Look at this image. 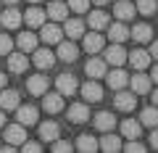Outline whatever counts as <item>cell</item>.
<instances>
[{
    "label": "cell",
    "instance_id": "1",
    "mask_svg": "<svg viewBox=\"0 0 158 153\" xmlns=\"http://www.w3.org/2000/svg\"><path fill=\"white\" fill-rule=\"evenodd\" d=\"M40 37L48 42V45H58V42L63 40V29L58 27V24H40Z\"/></svg>",
    "mask_w": 158,
    "mask_h": 153
},
{
    "label": "cell",
    "instance_id": "2",
    "mask_svg": "<svg viewBox=\"0 0 158 153\" xmlns=\"http://www.w3.org/2000/svg\"><path fill=\"white\" fill-rule=\"evenodd\" d=\"M13 111H16V121L21 127H34L37 124V108L34 106H16Z\"/></svg>",
    "mask_w": 158,
    "mask_h": 153
},
{
    "label": "cell",
    "instance_id": "3",
    "mask_svg": "<svg viewBox=\"0 0 158 153\" xmlns=\"http://www.w3.org/2000/svg\"><path fill=\"white\" fill-rule=\"evenodd\" d=\"M42 108L48 113H61L63 111V95L61 92H42Z\"/></svg>",
    "mask_w": 158,
    "mask_h": 153
},
{
    "label": "cell",
    "instance_id": "4",
    "mask_svg": "<svg viewBox=\"0 0 158 153\" xmlns=\"http://www.w3.org/2000/svg\"><path fill=\"white\" fill-rule=\"evenodd\" d=\"M127 85H132L135 95H148L150 92V77L148 74H132L129 79H127Z\"/></svg>",
    "mask_w": 158,
    "mask_h": 153
},
{
    "label": "cell",
    "instance_id": "5",
    "mask_svg": "<svg viewBox=\"0 0 158 153\" xmlns=\"http://www.w3.org/2000/svg\"><path fill=\"white\" fill-rule=\"evenodd\" d=\"M106 71H108V63L103 58H90L85 63V74L90 79H100V77H106Z\"/></svg>",
    "mask_w": 158,
    "mask_h": 153
},
{
    "label": "cell",
    "instance_id": "6",
    "mask_svg": "<svg viewBox=\"0 0 158 153\" xmlns=\"http://www.w3.org/2000/svg\"><path fill=\"white\" fill-rule=\"evenodd\" d=\"M103 61H106V63H113V66H121V63H127V50L121 48V42H113V45L106 50Z\"/></svg>",
    "mask_w": 158,
    "mask_h": 153
},
{
    "label": "cell",
    "instance_id": "7",
    "mask_svg": "<svg viewBox=\"0 0 158 153\" xmlns=\"http://www.w3.org/2000/svg\"><path fill=\"white\" fill-rule=\"evenodd\" d=\"M127 61H129L132 66L137 69V71H142V69H148V66H150V61H153V58H150V53H148V50L137 48V50H132L129 56H127Z\"/></svg>",
    "mask_w": 158,
    "mask_h": 153
},
{
    "label": "cell",
    "instance_id": "8",
    "mask_svg": "<svg viewBox=\"0 0 158 153\" xmlns=\"http://www.w3.org/2000/svg\"><path fill=\"white\" fill-rule=\"evenodd\" d=\"M56 58H61V61H66V63H74L79 58V48L74 45V42H58V53H56Z\"/></svg>",
    "mask_w": 158,
    "mask_h": 153
},
{
    "label": "cell",
    "instance_id": "9",
    "mask_svg": "<svg viewBox=\"0 0 158 153\" xmlns=\"http://www.w3.org/2000/svg\"><path fill=\"white\" fill-rule=\"evenodd\" d=\"M79 92H82V98H85L87 103H98V100H100V98H103V87L98 85L95 79L85 82V85H82V90H79Z\"/></svg>",
    "mask_w": 158,
    "mask_h": 153
},
{
    "label": "cell",
    "instance_id": "10",
    "mask_svg": "<svg viewBox=\"0 0 158 153\" xmlns=\"http://www.w3.org/2000/svg\"><path fill=\"white\" fill-rule=\"evenodd\" d=\"M87 119H90V108H87L85 103L69 106V121H71V124H85Z\"/></svg>",
    "mask_w": 158,
    "mask_h": 153
},
{
    "label": "cell",
    "instance_id": "11",
    "mask_svg": "<svg viewBox=\"0 0 158 153\" xmlns=\"http://www.w3.org/2000/svg\"><path fill=\"white\" fill-rule=\"evenodd\" d=\"M113 103H116L118 111H135V106H137V95H135V92L118 90V95L113 98Z\"/></svg>",
    "mask_w": 158,
    "mask_h": 153
},
{
    "label": "cell",
    "instance_id": "12",
    "mask_svg": "<svg viewBox=\"0 0 158 153\" xmlns=\"http://www.w3.org/2000/svg\"><path fill=\"white\" fill-rule=\"evenodd\" d=\"M82 37H85V42H82V45H85L87 53H100L103 45H106V40H103L100 32H90V34H82Z\"/></svg>",
    "mask_w": 158,
    "mask_h": 153
},
{
    "label": "cell",
    "instance_id": "13",
    "mask_svg": "<svg viewBox=\"0 0 158 153\" xmlns=\"http://www.w3.org/2000/svg\"><path fill=\"white\" fill-rule=\"evenodd\" d=\"M27 90L32 92V95H42V92H48V77H42V74H32L27 79Z\"/></svg>",
    "mask_w": 158,
    "mask_h": 153
},
{
    "label": "cell",
    "instance_id": "14",
    "mask_svg": "<svg viewBox=\"0 0 158 153\" xmlns=\"http://www.w3.org/2000/svg\"><path fill=\"white\" fill-rule=\"evenodd\" d=\"M56 85H58V92H61V95H74V92L79 90L77 79H74L71 74H61V77L56 79Z\"/></svg>",
    "mask_w": 158,
    "mask_h": 153
},
{
    "label": "cell",
    "instance_id": "15",
    "mask_svg": "<svg viewBox=\"0 0 158 153\" xmlns=\"http://www.w3.org/2000/svg\"><path fill=\"white\" fill-rule=\"evenodd\" d=\"M24 140H27V130H24L21 124L6 127V142H11V145H21Z\"/></svg>",
    "mask_w": 158,
    "mask_h": 153
},
{
    "label": "cell",
    "instance_id": "16",
    "mask_svg": "<svg viewBox=\"0 0 158 153\" xmlns=\"http://www.w3.org/2000/svg\"><path fill=\"white\" fill-rule=\"evenodd\" d=\"M8 71L11 74H24L27 71V56L24 53H8Z\"/></svg>",
    "mask_w": 158,
    "mask_h": 153
},
{
    "label": "cell",
    "instance_id": "17",
    "mask_svg": "<svg viewBox=\"0 0 158 153\" xmlns=\"http://www.w3.org/2000/svg\"><path fill=\"white\" fill-rule=\"evenodd\" d=\"M106 79H108V87H111V90H121V87L127 85V79H129V74L121 71V69H113L111 74L106 71Z\"/></svg>",
    "mask_w": 158,
    "mask_h": 153
},
{
    "label": "cell",
    "instance_id": "18",
    "mask_svg": "<svg viewBox=\"0 0 158 153\" xmlns=\"http://www.w3.org/2000/svg\"><path fill=\"white\" fill-rule=\"evenodd\" d=\"M98 148H100V151H106V153L121 151V140H118V137L113 135V130H111V132H106V135L100 137V142H98Z\"/></svg>",
    "mask_w": 158,
    "mask_h": 153
},
{
    "label": "cell",
    "instance_id": "19",
    "mask_svg": "<svg viewBox=\"0 0 158 153\" xmlns=\"http://www.w3.org/2000/svg\"><path fill=\"white\" fill-rule=\"evenodd\" d=\"M106 29H108V37H111V42H124V40H129V29H127L121 21L108 24Z\"/></svg>",
    "mask_w": 158,
    "mask_h": 153
},
{
    "label": "cell",
    "instance_id": "20",
    "mask_svg": "<svg viewBox=\"0 0 158 153\" xmlns=\"http://www.w3.org/2000/svg\"><path fill=\"white\" fill-rule=\"evenodd\" d=\"M63 21H66V27H63V34H69L71 40H79V37L85 34V24L79 21V19H69V16H66Z\"/></svg>",
    "mask_w": 158,
    "mask_h": 153
},
{
    "label": "cell",
    "instance_id": "21",
    "mask_svg": "<svg viewBox=\"0 0 158 153\" xmlns=\"http://www.w3.org/2000/svg\"><path fill=\"white\" fill-rule=\"evenodd\" d=\"M58 135H61V130H58L56 121H42L40 124V140L42 142H53Z\"/></svg>",
    "mask_w": 158,
    "mask_h": 153
},
{
    "label": "cell",
    "instance_id": "22",
    "mask_svg": "<svg viewBox=\"0 0 158 153\" xmlns=\"http://www.w3.org/2000/svg\"><path fill=\"white\" fill-rule=\"evenodd\" d=\"M32 53H34V63L40 69H50L56 63V53H50L48 48H40V50H32Z\"/></svg>",
    "mask_w": 158,
    "mask_h": 153
},
{
    "label": "cell",
    "instance_id": "23",
    "mask_svg": "<svg viewBox=\"0 0 158 153\" xmlns=\"http://www.w3.org/2000/svg\"><path fill=\"white\" fill-rule=\"evenodd\" d=\"M45 13L53 19V21H63V19L69 16V6H66V3H61V0H53Z\"/></svg>",
    "mask_w": 158,
    "mask_h": 153
},
{
    "label": "cell",
    "instance_id": "24",
    "mask_svg": "<svg viewBox=\"0 0 158 153\" xmlns=\"http://www.w3.org/2000/svg\"><path fill=\"white\" fill-rule=\"evenodd\" d=\"M113 13H116L118 21H127V19H132L137 11H135V6H132L129 0H118L116 6H113Z\"/></svg>",
    "mask_w": 158,
    "mask_h": 153
},
{
    "label": "cell",
    "instance_id": "25",
    "mask_svg": "<svg viewBox=\"0 0 158 153\" xmlns=\"http://www.w3.org/2000/svg\"><path fill=\"white\" fill-rule=\"evenodd\" d=\"M111 24V19H108L106 11H90V29H95V32H103V29Z\"/></svg>",
    "mask_w": 158,
    "mask_h": 153
},
{
    "label": "cell",
    "instance_id": "26",
    "mask_svg": "<svg viewBox=\"0 0 158 153\" xmlns=\"http://www.w3.org/2000/svg\"><path fill=\"white\" fill-rule=\"evenodd\" d=\"M19 100H21V98H19L16 90H3L0 92V108H3V111H13V108L19 106Z\"/></svg>",
    "mask_w": 158,
    "mask_h": 153
},
{
    "label": "cell",
    "instance_id": "27",
    "mask_svg": "<svg viewBox=\"0 0 158 153\" xmlns=\"http://www.w3.org/2000/svg\"><path fill=\"white\" fill-rule=\"evenodd\" d=\"M129 37L137 40V42H150L153 40V29L148 27V24H137V27L129 29Z\"/></svg>",
    "mask_w": 158,
    "mask_h": 153
},
{
    "label": "cell",
    "instance_id": "28",
    "mask_svg": "<svg viewBox=\"0 0 158 153\" xmlns=\"http://www.w3.org/2000/svg\"><path fill=\"white\" fill-rule=\"evenodd\" d=\"M95 127L100 132H111L113 127H116V116H111L108 111H100V113H95Z\"/></svg>",
    "mask_w": 158,
    "mask_h": 153
},
{
    "label": "cell",
    "instance_id": "29",
    "mask_svg": "<svg viewBox=\"0 0 158 153\" xmlns=\"http://www.w3.org/2000/svg\"><path fill=\"white\" fill-rule=\"evenodd\" d=\"M21 21H24V19H21V11H13V8L0 16V24H3L6 29H19V27H21Z\"/></svg>",
    "mask_w": 158,
    "mask_h": 153
},
{
    "label": "cell",
    "instance_id": "30",
    "mask_svg": "<svg viewBox=\"0 0 158 153\" xmlns=\"http://www.w3.org/2000/svg\"><path fill=\"white\" fill-rule=\"evenodd\" d=\"M21 19H27V24H29V27H34V29H37L40 24H45V19H48V13L42 11V8H29V11L24 13Z\"/></svg>",
    "mask_w": 158,
    "mask_h": 153
},
{
    "label": "cell",
    "instance_id": "31",
    "mask_svg": "<svg viewBox=\"0 0 158 153\" xmlns=\"http://www.w3.org/2000/svg\"><path fill=\"white\" fill-rule=\"evenodd\" d=\"M140 132H142L140 121H135V119H124V121H121V135H124V137L135 140V137H140Z\"/></svg>",
    "mask_w": 158,
    "mask_h": 153
},
{
    "label": "cell",
    "instance_id": "32",
    "mask_svg": "<svg viewBox=\"0 0 158 153\" xmlns=\"http://www.w3.org/2000/svg\"><path fill=\"white\" fill-rule=\"evenodd\" d=\"M140 124H145V127H158V106H150V108H145V111L140 113Z\"/></svg>",
    "mask_w": 158,
    "mask_h": 153
},
{
    "label": "cell",
    "instance_id": "33",
    "mask_svg": "<svg viewBox=\"0 0 158 153\" xmlns=\"http://www.w3.org/2000/svg\"><path fill=\"white\" fill-rule=\"evenodd\" d=\"M16 42H19V48H21L24 53H29V50H34V48H37V34H32V32H21Z\"/></svg>",
    "mask_w": 158,
    "mask_h": 153
},
{
    "label": "cell",
    "instance_id": "34",
    "mask_svg": "<svg viewBox=\"0 0 158 153\" xmlns=\"http://www.w3.org/2000/svg\"><path fill=\"white\" fill-rule=\"evenodd\" d=\"M77 148L82 153H92V151H98V140H95V137H90V135H79Z\"/></svg>",
    "mask_w": 158,
    "mask_h": 153
},
{
    "label": "cell",
    "instance_id": "35",
    "mask_svg": "<svg viewBox=\"0 0 158 153\" xmlns=\"http://www.w3.org/2000/svg\"><path fill=\"white\" fill-rule=\"evenodd\" d=\"M156 0H137V6H135V11L137 13H142V16H153L156 13Z\"/></svg>",
    "mask_w": 158,
    "mask_h": 153
},
{
    "label": "cell",
    "instance_id": "36",
    "mask_svg": "<svg viewBox=\"0 0 158 153\" xmlns=\"http://www.w3.org/2000/svg\"><path fill=\"white\" fill-rule=\"evenodd\" d=\"M69 8L77 13H85L87 8H90V0H69Z\"/></svg>",
    "mask_w": 158,
    "mask_h": 153
},
{
    "label": "cell",
    "instance_id": "37",
    "mask_svg": "<svg viewBox=\"0 0 158 153\" xmlns=\"http://www.w3.org/2000/svg\"><path fill=\"white\" fill-rule=\"evenodd\" d=\"M13 50V40L8 34H0V56H6V53Z\"/></svg>",
    "mask_w": 158,
    "mask_h": 153
},
{
    "label": "cell",
    "instance_id": "38",
    "mask_svg": "<svg viewBox=\"0 0 158 153\" xmlns=\"http://www.w3.org/2000/svg\"><path fill=\"white\" fill-rule=\"evenodd\" d=\"M53 151H56V153H69V151H71V142L58 140V137H56V140H53Z\"/></svg>",
    "mask_w": 158,
    "mask_h": 153
},
{
    "label": "cell",
    "instance_id": "39",
    "mask_svg": "<svg viewBox=\"0 0 158 153\" xmlns=\"http://www.w3.org/2000/svg\"><path fill=\"white\" fill-rule=\"evenodd\" d=\"M21 151H24V153H37V151H42V145L34 142V140H24V142H21Z\"/></svg>",
    "mask_w": 158,
    "mask_h": 153
},
{
    "label": "cell",
    "instance_id": "40",
    "mask_svg": "<svg viewBox=\"0 0 158 153\" xmlns=\"http://www.w3.org/2000/svg\"><path fill=\"white\" fill-rule=\"evenodd\" d=\"M124 151H127V153H142V151H145V145L137 142V137H135V140H129V142L124 145Z\"/></svg>",
    "mask_w": 158,
    "mask_h": 153
},
{
    "label": "cell",
    "instance_id": "41",
    "mask_svg": "<svg viewBox=\"0 0 158 153\" xmlns=\"http://www.w3.org/2000/svg\"><path fill=\"white\" fill-rule=\"evenodd\" d=\"M150 148L158 151V130H156V127H153V132H150Z\"/></svg>",
    "mask_w": 158,
    "mask_h": 153
},
{
    "label": "cell",
    "instance_id": "42",
    "mask_svg": "<svg viewBox=\"0 0 158 153\" xmlns=\"http://www.w3.org/2000/svg\"><path fill=\"white\" fill-rule=\"evenodd\" d=\"M150 58H156V61H158V42H153V48H150Z\"/></svg>",
    "mask_w": 158,
    "mask_h": 153
},
{
    "label": "cell",
    "instance_id": "43",
    "mask_svg": "<svg viewBox=\"0 0 158 153\" xmlns=\"http://www.w3.org/2000/svg\"><path fill=\"white\" fill-rule=\"evenodd\" d=\"M6 87V71H0V90Z\"/></svg>",
    "mask_w": 158,
    "mask_h": 153
},
{
    "label": "cell",
    "instance_id": "44",
    "mask_svg": "<svg viewBox=\"0 0 158 153\" xmlns=\"http://www.w3.org/2000/svg\"><path fill=\"white\" fill-rule=\"evenodd\" d=\"M150 77H153V82H158V66H153V74H150Z\"/></svg>",
    "mask_w": 158,
    "mask_h": 153
},
{
    "label": "cell",
    "instance_id": "45",
    "mask_svg": "<svg viewBox=\"0 0 158 153\" xmlns=\"http://www.w3.org/2000/svg\"><path fill=\"white\" fill-rule=\"evenodd\" d=\"M6 127V116H3V108H0V130Z\"/></svg>",
    "mask_w": 158,
    "mask_h": 153
},
{
    "label": "cell",
    "instance_id": "46",
    "mask_svg": "<svg viewBox=\"0 0 158 153\" xmlns=\"http://www.w3.org/2000/svg\"><path fill=\"white\" fill-rule=\"evenodd\" d=\"M153 106H158V90L153 92Z\"/></svg>",
    "mask_w": 158,
    "mask_h": 153
},
{
    "label": "cell",
    "instance_id": "47",
    "mask_svg": "<svg viewBox=\"0 0 158 153\" xmlns=\"http://www.w3.org/2000/svg\"><path fill=\"white\" fill-rule=\"evenodd\" d=\"M92 3H95V6H106L108 0H92Z\"/></svg>",
    "mask_w": 158,
    "mask_h": 153
},
{
    "label": "cell",
    "instance_id": "48",
    "mask_svg": "<svg viewBox=\"0 0 158 153\" xmlns=\"http://www.w3.org/2000/svg\"><path fill=\"white\" fill-rule=\"evenodd\" d=\"M3 3H11V6H13V3H19V0H3Z\"/></svg>",
    "mask_w": 158,
    "mask_h": 153
},
{
    "label": "cell",
    "instance_id": "49",
    "mask_svg": "<svg viewBox=\"0 0 158 153\" xmlns=\"http://www.w3.org/2000/svg\"><path fill=\"white\" fill-rule=\"evenodd\" d=\"M29 3H40V0H29Z\"/></svg>",
    "mask_w": 158,
    "mask_h": 153
},
{
    "label": "cell",
    "instance_id": "50",
    "mask_svg": "<svg viewBox=\"0 0 158 153\" xmlns=\"http://www.w3.org/2000/svg\"><path fill=\"white\" fill-rule=\"evenodd\" d=\"M156 11H158V8H156Z\"/></svg>",
    "mask_w": 158,
    "mask_h": 153
}]
</instances>
